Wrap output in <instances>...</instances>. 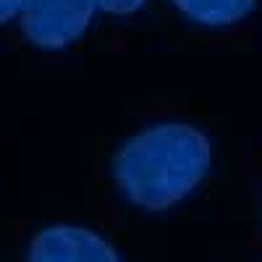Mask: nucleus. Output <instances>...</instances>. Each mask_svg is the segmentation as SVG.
<instances>
[{
    "mask_svg": "<svg viewBox=\"0 0 262 262\" xmlns=\"http://www.w3.org/2000/svg\"><path fill=\"white\" fill-rule=\"evenodd\" d=\"M97 6L100 0H24L21 32L34 48L60 50L86 32Z\"/></svg>",
    "mask_w": 262,
    "mask_h": 262,
    "instance_id": "nucleus-2",
    "label": "nucleus"
},
{
    "mask_svg": "<svg viewBox=\"0 0 262 262\" xmlns=\"http://www.w3.org/2000/svg\"><path fill=\"white\" fill-rule=\"evenodd\" d=\"M21 6H24V0H0V21H11L13 16L21 13Z\"/></svg>",
    "mask_w": 262,
    "mask_h": 262,
    "instance_id": "nucleus-6",
    "label": "nucleus"
},
{
    "mask_svg": "<svg viewBox=\"0 0 262 262\" xmlns=\"http://www.w3.org/2000/svg\"><path fill=\"white\" fill-rule=\"evenodd\" d=\"M212 147L191 123L165 121L126 139L113 158V179L128 202L163 212L179 205L207 176Z\"/></svg>",
    "mask_w": 262,
    "mask_h": 262,
    "instance_id": "nucleus-1",
    "label": "nucleus"
},
{
    "mask_svg": "<svg viewBox=\"0 0 262 262\" xmlns=\"http://www.w3.org/2000/svg\"><path fill=\"white\" fill-rule=\"evenodd\" d=\"M147 0H100V8L111 16H131L137 13Z\"/></svg>",
    "mask_w": 262,
    "mask_h": 262,
    "instance_id": "nucleus-5",
    "label": "nucleus"
},
{
    "mask_svg": "<svg viewBox=\"0 0 262 262\" xmlns=\"http://www.w3.org/2000/svg\"><path fill=\"white\" fill-rule=\"evenodd\" d=\"M184 16L205 27H228L247 18L257 0H170Z\"/></svg>",
    "mask_w": 262,
    "mask_h": 262,
    "instance_id": "nucleus-4",
    "label": "nucleus"
},
{
    "mask_svg": "<svg viewBox=\"0 0 262 262\" xmlns=\"http://www.w3.org/2000/svg\"><path fill=\"white\" fill-rule=\"evenodd\" d=\"M27 262H123L111 242L81 226H50L39 231L27 252Z\"/></svg>",
    "mask_w": 262,
    "mask_h": 262,
    "instance_id": "nucleus-3",
    "label": "nucleus"
}]
</instances>
